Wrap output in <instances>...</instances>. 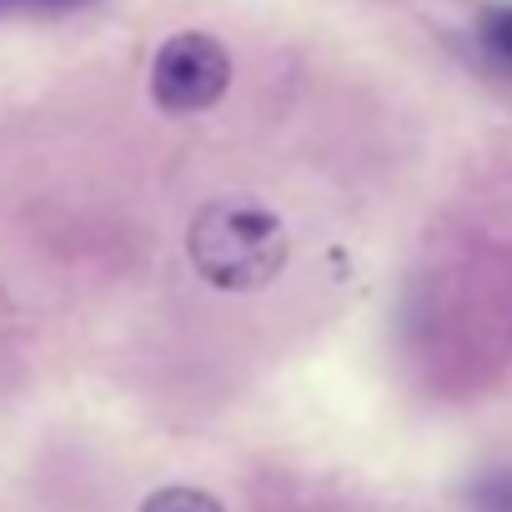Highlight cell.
Returning a JSON list of instances; mask_svg holds the SVG:
<instances>
[{"mask_svg": "<svg viewBox=\"0 0 512 512\" xmlns=\"http://www.w3.org/2000/svg\"><path fill=\"white\" fill-rule=\"evenodd\" d=\"M287 251L292 241L277 211H267L262 201H246V196L211 201L186 226V256H191L196 277L216 292L267 287L272 277H282Z\"/></svg>", "mask_w": 512, "mask_h": 512, "instance_id": "1", "label": "cell"}, {"mask_svg": "<svg viewBox=\"0 0 512 512\" xmlns=\"http://www.w3.org/2000/svg\"><path fill=\"white\" fill-rule=\"evenodd\" d=\"M231 86V56L206 31H176L151 61V101L171 116L216 106Z\"/></svg>", "mask_w": 512, "mask_h": 512, "instance_id": "2", "label": "cell"}, {"mask_svg": "<svg viewBox=\"0 0 512 512\" xmlns=\"http://www.w3.org/2000/svg\"><path fill=\"white\" fill-rule=\"evenodd\" d=\"M477 41L492 56V66H502L512 76V6H487L477 21Z\"/></svg>", "mask_w": 512, "mask_h": 512, "instance_id": "3", "label": "cell"}, {"mask_svg": "<svg viewBox=\"0 0 512 512\" xmlns=\"http://www.w3.org/2000/svg\"><path fill=\"white\" fill-rule=\"evenodd\" d=\"M141 512H226V507L201 487H161L141 502Z\"/></svg>", "mask_w": 512, "mask_h": 512, "instance_id": "4", "label": "cell"}, {"mask_svg": "<svg viewBox=\"0 0 512 512\" xmlns=\"http://www.w3.org/2000/svg\"><path fill=\"white\" fill-rule=\"evenodd\" d=\"M472 507H477V512H512V472L482 477V482L472 487Z\"/></svg>", "mask_w": 512, "mask_h": 512, "instance_id": "5", "label": "cell"}, {"mask_svg": "<svg viewBox=\"0 0 512 512\" xmlns=\"http://www.w3.org/2000/svg\"><path fill=\"white\" fill-rule=\"evenodd\" d=\"M96 0H0V16H71Z\"/></svg>", "mask_w": 512, "mask_h": 512, "instance_id": "6", "label": "cell"}]
</instances>
